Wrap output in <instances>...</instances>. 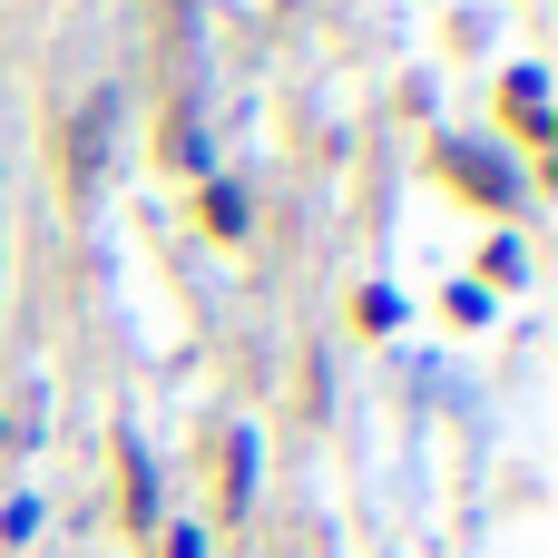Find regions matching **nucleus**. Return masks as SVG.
Masks as SVG:
<instances>
[{"instance_id":"1","label":"nucleus","mask_w":558,"mask_h":558,"mask_svg":"<svg viewBox=\"0 0 558 558\" xmlns=\"http://www.w3.org/2000/svg\"><path fill=\"white\" fill-rule=\"evenodd\" d=\"M108 118H118V98L98 88V98L78 108V137H69V157H78V167H98V157H108Z\"/></svg>"}]
</instances>
